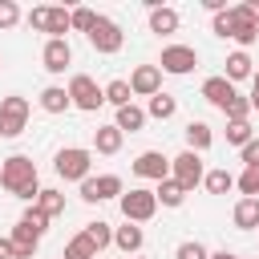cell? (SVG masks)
<instances>
[{"instance_id": "4", "label": "cell", "mask_w": 259, "mask_h": 259, "mask_svg": "<svg viewBox=\"0 0 259 259\" xmlns=\"http://www.w3.org/2000/svg\"><path fill=\"white\" fill-rule=\"evenodd\" d=\"M65 93H69L73 109H81V113H97V109L105 105V93H101V85H97L89 73H73L69 85H65Z\"/></svg>"}, {"instance_id": "40", "label": "cell", "mask_w": 259, "mask_h": 259, "mask_svg": "<svg viewBox=\"0 0 259 259\" xmlns=\"http://www.w3.org/2000/svg\"><path fill=\"white\" fill-rule=\"evenodd\" d=\"M251 101H259V69L251 73Z\"/></svg>"}, {"instance_id": "33", "label": "cell", "mask_w": 259, "mask_h": 259, "mask_svg": "<svg viewBox=\"0 0 259 259\" xmlns=\"http://www.w3.org/2000/svg\"><path fill=\"white\" fill-rule=\"evenodd\" d=\"M20 223H24L32 235H40V239H45V231H49V223H53V219H45V214H40V210L28 202V206H24V214H20Z\"/></svg>"}, {"instance_id": "14", "label": "cell", "mask_w": 259, "mask_h": 259, "mask_svg": "<svg viewBox=\"0 0 259 259\" xmlns=\"http://www.w3.org/2000/svg\"><path fill=\"white\" fill-rule=\"evenodd\" d=\"M202 97H206L214 109H227V105L239 97V89H235V85H231V81L219 73V77H206V81H202Z\"/></svg>"}, {"instance_id": "6", "label": "cell", "mask_w": 259, "mask_h": 259, "mask_svg": "<svg viewBox=\"0 0 259 259\" xmlns=\"http://www.w3.org/2000/svg\"><path fill=\"white\" fill-rule=\"evenodd\" d=\"M28 113H32L28 97H20V93L0 97V138H20L28 130Z\"/></svg>"}, {"instance_id": "36", "label": "cell", "mask_w": 259, "mask_h": 259, "mask_svg": "<svg viewBox=\"0 0 259 259\" xmlns=\"http://www.w3.org/2000/svg\"><path fill=\"white\" fill-rule=\"evenodd\" d=\"M223 113H227V121H247V117H251V101H247V97H235Z\"/></svg>"}, {"instance_id": "30", "label": "cell", "mask_w": 259, "mask_h": 259, "mask_svg": "<svg viewBox=\"0 0 259 259\" xmlns=\"http://www.w3.org/2000/svg\"><path fill=\"white\" fill-rule=\"evenodd\" d=\"M235 190L243 198H259V166H243V174L235 178Z\"/></svg>"}, {"instance_id": "29", "label": "cell", "mask_w": 259, "mask_h": 259, "mask_svg": "<svg viewBox=\"0 0 259 259\" xmlns=\"http://www.w3.org/2000/svg\"><path fill=\"white\" fill-rule=\"evenodd\" d=\"M61 259H97V251H93V243L77 231V235L65 243V255H61Z\"/></svg>"}, {"instance_id": "11", "label": "cell", "mask_w": 259, "mask_h": 259, "mask_svg": "<svg viewBox=\"0 0 259 259\" xmlns=\"http://www.w3.org/2000/svg\"><path fill=\"white\" fill-rule=\"evenodd\" d=\"M130 93H134V97H154V93H162V69H158V65H138V69L130 73Z\"/></svg>"}, {"instance_id": "7", "label": "cell", "mask_w": 259, "mask_h": 259, "mask_svg": "<svg viewBox=\"0 0 259 259\" xmlns=\"http://www.w3.org/2000/svg\"><path fill=\"white\" fill-rule=\"evenodd\" d=\"M170 178L190 194L194 186H202V178H206V166H202V154H194V150H182V154H174L170 158Z\"/></svg>"}, {"instance_id": "10", "label": "cell", "mask_w": 259, "mask_h": 259, "mask_svg": "<svg viewBox=\"0 0 259 259\" xmlns=\"http://www.w3.org/2000/svg\"><path fill=\"white\" fill-rule=\"evenodd\" d=\"M134 174L138 178H150V182H162V178H170V158L162 150H142L134 158Z\"/></svg>"}, {"instance_id": "9", "label": "cell", "mask_w": 259, "mask_h": 259, "mask_svg": "<svg viewBox=\"0 0 259 259\" xmlns=\"http://www.w3.org/2000/svg\"><path fill=\"white\" fill-rule=\"evenodd\" d=\"M125 182L117 174H89L81 182V202H105V198H121Z\"/></svg>"}, {"instance_id": "16", "label": "cell", "mask_w": 259, "mask_h": 259, "mask_svg": "<svg viewBox=\"0 0 259 259\" xmlns=\"http://www.w3.org/2000/svg\"><path fill=\"white\" fill-rule=\"evenodd\" d=\"M227 69H223V77L235 85V81H251V73H255V61H251V53H243V49H235V53H227V61H223Z\"/></svg>"}, {"instance_id": "17", "label": "cell", "mask_w": 259, "mask_h": 259, "mask_svg": "<svg viewBox=\"0 0 259 259\" xmlns=\"http://www.w3.org/2000/svg\"><path fill=\"white\" fill-rule=\"evenodd\" d=\"M36 105L45 109V113H69L73 109V101H69V93H65V85H45L40 89V97H36Z\"/></svg>"}, {"instance_id": "24", "label": "cell", "mask_w": 259, "mask_h": 259, "mask_svg": "<svg viewBox=\"0 0 259 259\" xmlns=\"http://www.w3.org/2000/svg\"><path fill=\"white\" fill-rule=\"evenodd\" d=\"M81 235L93 243V251H97V255H101L105 247H113V227H109L105 219H93V223H85V227H81Z\"/></svg>"}, {"instance_id": "23", "label": "cell", "mask_w": 259, "mask_h": 259, "mask_svg": "<svg viewBox=\"0 0 259 259\" xmlns=\"http://www.w3.org/2000/svg\"><path fill=\"white\" fill-rule=\"evenodd\" d=\"M45 219H57V214H65V194L57 190V186H40V194H36V202H32Z\"/></svg>"}, {"instance_id": "13", "label": "cell", "mask_w": 259, "mask_h": 259, "mask_svg": "<svg viewBox=\"0 0 259 259\" xmlns=\"http://www.w3.org/2000/svg\"><path fill=\"white\" fill-rule=\"evenodd\" d=\"M178 24H182L178 8L150 0V32H158V36H170V32H178Z\"/></svg>"}, {"instance_id": "18", "label": "cell", "mask_w": 259, "mask_h": 259, "mask_svg": "<svg viewBox=\"0 0 259 259\" xmlns=\"http://www.w3.org/2000/svg\"><path fill=\"white\" fill-rule=\"evenodd\" d=\"M121 142H125V134H121V130H117L113 121H109V125H97V130H93V150H97V154H105V158H113V154L121 150Z\"/></svg>"}, {"instance_id": "26", "label": "cell", "mask_w": 259, "mask_h": 259, "mask_svg": "<svg viewBox=\"0 0 259 259\" xmlns=\"http://www.w3.org/2000/svg\"><path fill=\"white\" fill-rule=\"evenodd\" d=\"M154 198H158V206H170V210H174V206H182V202H186V190H182L174 178H162V182H158V190H154Z\"/></svg>"}, {"instance_id": "41", "label": "cell", "mask_w": 259, "mask_h": 259, "mask_svg": "<svg viewBox=\"0 0 259 259\" xmlns=\"http://www.w3.org/2000/svg\"><path fill=\"white\" fill-rule=\"evenodd\" d=\"M210 259H235V251H210Z\"/></svg>"}, {"instance_id": "32", "label": "cell", "mask_w": 259, "mask_h": 259, "mask_svg": "<svg viewBox=\"0 0 259 259\" xmlns=\"http://www.w3.org/2000/svg\"><path fill=\"white\" fill-rule=\"evenodd\" d=\"M93 20H97L93 8H69V32H89Z\"/></svg>"}, {"instance_id": "35", "label": "cell", "mask_w": 259, "mask_h": 259, "mask_svg": "<svg viewBox=\"0 0 259 259\" xmlns=\"http://www.w3.org/2000/svg\"><path fill=\"white\" fill-rule=\"evenodd\" d=\"M174 259H210V251H206L198 239H186V243L174 247Z\"/></svg>"}, {"instance_id": "2", "label": "cell", "mask_w": 259, "mask_h": 259, "mask_svg": "<svg viewBox=\"0 0 259 259\" xmlns=\"http://www.w3.org/2000/svg\"><path fill=\"white\" fill-rule=\"evenodd\" d=\"M53 170L65 182H85L89 170H93V150H85V146H61L57 158H53Z\"/></svg>"}, {"instance_id": "34", "label": "cell", "mask_w": 259, "mask_h": 259, "mask_svg": "<svg viewBox=\"0 0 259 259\" xmlns=\"http://www.w3.org/2000/svg\"><path fill=\"white\" fill-rule=\"evenodd\" d=\"M20 20H24L20 4H16V0H0V28H16Z\"/></svg>"}, {"instance_id": "28", "label": "cell", "mask_w": 259, "mask_h": 259, "mask_svg": "<svg viewBox=\"0 0 259 259\" xmlns=\"http://www.w3.org/2000/svg\"><path fill=\"white\" fill-rule=\"evenodd\" d=\"M202 186H206V194H227V190H235V174H231L227 166H219V170H206Z\"/></svg>"}, {"instance_id": "5", "label": "cell", "mask_w": 259, "mask_h": 259, "mask_svg": "<svg viewBox=\"0 0 259 259\" xmlns=\"http://www.w3.org/2000/svg\"><path fill=\"white\" fill-rule=\"evenodd\" d=\"M117 206H121V219H125V223H138V227L158 214V198H154V190H146V186H130V190L117 198Z\"/></svg>"}, {"instance_id": "20", "label": "cell", "mask_w": 259, "mask_h": 259, "mask_svg": "<svg viewBox=\"0 0 259 259\" xmlns=\"http://www.w3.org/2000/svg\"><path fill=\"white\" fill-rule=\"evenodd\" d=\"M186 150H194V154H202V150H210V142H214V130L202 121V117H194V121H186Z\"/></svg>"}, {"instance_id": "12", "label": "cell", "mask_w": 259, "mask_h": 259, "mask_svg": "<svg viewBox=\"0 0 259 259\" xmlns=\"http://www.w3.org/2000/svg\"><path fill=\"white\" fill-rule=\"evenodd\" d=\"M40 65H45V73H65L69 65H73V49H69V40H45V49H40Z\"/></svg>"}, {"instance_id": "15", "label": "cell", "mask_w": 259, "mask_h": 259, "mask_svg": "<svg viewBox=\"0 0 259 259\" xmlns=\"http://www.w3.org/2000/svg\"><path fill=\"white\" fill-rule=\"evenodd\" d=\"M113 247H117L121 255H142V247H146V231H142L138 223L113 227Z\"/></svg>"}, {"instance_id": "31", "label": "cell", "mask_w": 259, "mask_h": 259, "mask_svg": "<svg viewBox=\"0 0 259 259\" xmlns=\"http://www.w3.org/2000/svg\"><path fill=\"white\" fill-rule=\"evenodd\" d=\"M251 138H255V125H251V117H247V121H227V142H231V146H239V150H243Z\"/></svg>"}, {"instance_id": "22", "label": "cell", "mask_w": 259, "mask_h": 259, "mask_svg": "<svg viewBox=\"0 0 259 259\" xmlns=\"http://www.w3.org/2000/svg\"><path fill=\"white\" fill-rule=\"evenodd\" d=\"M231 223L239 231H255L259 227V198H239L235 210H231Z\"/></svg>"}, {"instance_id": "44", "label": "cell", "mask_w": 259, "mask_h": 259, "mask_svg": "<svg viewBox=\"0 0 259 259\" xmlns=\"http://www.w3.org/2000/svg\"><path fill=\"white\" fill-rule=\"evenodd\" d=\"M235 259H243V255H235Z\"/></svg>"}, {"instance_id": "42", "label": "cell", "mask_w": 259, "mask_h": 259, "mask_svg": "<svg viewBox=\"0 0 259 259\" xmlns=\"http://www.w3.org/2000/svg\"><path fill=\"white\" fill-rule=\"evenodd\" d=\"M247 101H251V97H247ZM251 109H259V101H251Z\"/></svg>"}, {"instance_id": "37", "label": "cell", "mask_w": 259, "mask_h": 259, "mask_svg": "<svg viewBox=\"0 0 259 259\" xmlns=\"http://www.w3.org/2000/svg\"><path fill=\"white\" fill-rule=\"evenodd\" d=\"M239 162H243V166H259V134L239 150Z\"/></svg>"}, {"instance_id": "27", "label": "cell", "mask_w": 259, "mask_h": 259, "mask_svg": "<svg viewBox=\"0 0 259 259\" xmlns=\"http://www.w3.org/2000/svg\"><path fill=\"white\" fill-rule=\"evenodd\" d=\"M101 93H105V105H113V109H121V105H130V101H134L130 81H121V77H113L109 85H101Z\"/></svg>"}, {"instance_id": "38", "label": "cell", "mask_w": 259, "mask_h": 259, "mask_svg": "<svg viewBox=\"0 0 259 259\" xmlns=\"http://www.w3.org/2000/svg\"><path fill=\"white\" fill-rule=\"evenodd\" d=\"M243 12L251 16V24L259 28V0H243Z\"/></svg>"}, {"instance_id": "21", "label": "cell", "mask_w": 259, "mask_h": 259, "mask_svg": "<svg viewBox=\"0 0 259 259\" xmlns=\"http://www.w3.org/2000/svg\"><path fill=\"white\" fill-rule=\"evenodd\" d=\"M146 121H150V117H146V109H142V105H134V101H130V105H121V109H117V117H113V125H117L121 134H138V130H146Z\"/></svg>"}, {"instance_id": "1", "label": "cell", "mask_w": 259, "mask_h": 259, "mask_svg": "<svg viewBox=\"0 0 259 259\" xmlns=\"http://www.w3.org/2000/svg\"><path fill=\"white\" fill-rule=\"evenodd\" d=\"M0 186H4L12 198H20V202H36V194H40L36 162H32L28 154H12V158H4V162H0Z\"/></svg>"}, {"instance_id": "43", "label": "cell", "mask_w": 259, "mask_h": 259, "mask_svg": "<svg viewBox=\"0 0 259 259\" xmlns=\"http://www.w3.org/2000/svg\"><path fill=\"white\" fill-rule=\"evenodd\" d=\"M130 259H142V255H130Z\"/></svg>"}, {"instance_id": "25", "label": "cell", "mask_w": 259, "mask_h": 259, "mask_svg": "<svg viewBox=\"0 0 259 259\" xmlns=\"http://www.w3.org/2000/svg\"><path fill=\"white\" fill-rule=\"evenodd\" d=\"M174 113H178V97H170V93H154L146 101V117H154V121H170Z\"/></svg>"}, {"instance_id": "19", "label": "cell", "mask_w": 259, "mask_h": 259, "mask_svg": "<svg viewBox=\"0 0 259 259\" xmlns=\"http://www.w3.org/2000/svg\"><path fill=\"white\" fill-rule=\"evenodd\" d=\"M8 239H12V259H32V255H36V247H40V235H32L24 223H16Z\"/></svg>"}, {"instance_id": "39", "label": "cell", "mask_w": 259, "mask_h": 259, "mask_svg": "<svg viewBox=\"0 0 259 259\" xmlns=\"http://www.w3.org/2000/svg\"><path fill=\"white\" fill-rule=\"evenodd\" d=\"M0 259H12V239L0 235Z\"/></svg>"}, {"instance_id": "8", "label": "cell", "mask_w": 259, "mask_h": 259, "mask_svg": "<svg viewBox=\"0 0 259 259\" xmlns=\"http://www.w3.org/2000/svg\"><path fill=\"white\" fill-rule=\"evenodd\" d=\"M158 69L170 73V77H186V73L198 69V49H194V45H162Z\"/></svg>"}, {"instance_id": "45", "label": "cell", "mask_w": 259, "mask_h": 259, "mask_svg": "<svg viewBox=\"0 0 259 259\" xmlns=\"http://www.w3.org/2000/svg\"><path fill=\"white\" fill-rule=\"evenodd\" d=\"M97 259H101V255H97Z\"/></svg>"}, {"instance_id": "3", "label": "cell", "mask_w": 259, "mask_h": 259, "mask_svg": "<svg viewBox=\"0 0 259 259\" xmlns=\"http://www.w3.org/2000/svg\"><path fill=\"white\" fill-rule=\"evenodd\" d=\"M85 40L93 45V53H101V57H113V53H121V45H125V32H121V24H117L113 16H101V12H97V20H93V28L85 32Z\"/></svg>"}]
</instances>
